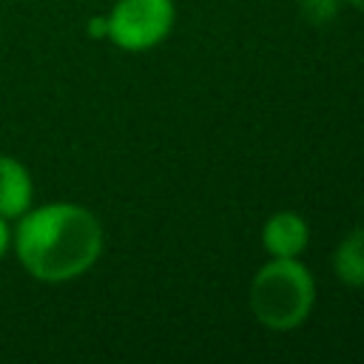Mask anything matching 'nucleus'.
I'll return each instance as SVG.
<instances>
[{
	"label": "nucleus",
	"instance_id": "1",
	"mask_svg": "<svg viewBox=\"0 0 364 364\" xmlns=\"http://www.w3.org/2000/svg\"><path fill=\"white\" fill-rule=\"evenodd\" d=\"M102 247V222L77 202L31 205L11 228V250L20 267L43 284L80 279L97 264Z\"/></svg>",
	"mask_w": 364,
	"mask_h": 364
},
{
	"label": "nucleus",
	"instance_id": "2",
	"mask_svg": "<svg viewBox=\"0 0 364 364\" xmlns=\"http://www.w3.org/2000/svg\"><path fill=\"white\" fill-rule=\"evenodd\" d=\"M316 304V279L301 259H267L247 287L250 316L273 330L287 333L307 321Z\"/></svg>",
	"mask_w": 364,
	"mask_h": 364
},
{
	"label": "nucleus",
	"instance_id": "3",
	"mask_svg": "<svg viewBox=\"0 0 364 364\" xmlns=\"http://www.w3.org/2000/svg\"><path fill=\"white\" fill-rule=\"evenodd\" d=\"M108 40L131 54H142L168 40L176 23L173 0H114L105 14Z\"/></svg>",
	"mask_w": 364,
	"mask_h": 364
},
{
	"label": "nucleus",
	"instance_id": "4",
	"mask_svg": "<svg viewBox=\"0 0 364 364\" xmlns=\"http://www.w3.org/2000/svg\"><path fill=\"white\" fill-rule=\"evenodd\" d=\"M310 245V225L296 210H276L262 225V247L273 259H301Z\"/></svg>",
	"mask_w": 364,
	"mask_h": 364
},
{
	"label": "nucleus",
	"instance_id": "5",
	"mask_svg": "<svg viewBox=\"0 0 364 364\" xmlns=\"http://www.w3.org/2000/svg\"><path fill=\"white\" fill-rule=\"evenodd\" d=\"M34 205V176L28 165L11 154H0V216L20 219Z\"/></svg>",
	"mask_w": 364,
	"mask_h": 364
},
{
	"label": "nucleus",
	"instance_id": "6",
	"mask_svg": "<svg viewBox=\"0 0 364 364\" xmlns=\"http://www.w3.org/2000/svg\"><path fill=\"white\" fill-rule=\"evenodd\" d=\"M333 273L347 287H364V222L355 225L333 250Z\"/></svg>",
	"mask_w": 364,
	"mask_h": 364
},
{
	"label": "nucleus",
	"instance_id": "7",
	"mask_svg": "<svg viewBox=\"0 0 364 364\" xmlns=\"http://www.w3.org/2000/svg\"><path fill=\"white\" fill-rule=\"evenodd\" d=\"M341 3L344 0H299V11L310 26H330L338 17Z\"/></svg>",
	"mask_w": 364,
	"mask_h": 364
},
{
	"label": "nucleus",
	"instance_id": "8",
	"mask_svg": "<svg viewBox=\"0 0 364 364\" xmlns=\"http://www.w3.org/2000/svg\"><path fill=\"white\" fill-rule=\"evenodd\" d=\"M9 250H11V222L0 216V259H6Z\"/></svg>",
	"mask_w": 364,
	"mask_h": 364
},
{
	"label": "nucleus",
	"instance_id": "9",
	"mask_svg": "<svg viewBox=\"0 0 364 364\" xmlns=\"http://www.w3.org/2000/svg\"><path fill=\"white\" fill-rule=\"evenodd\" d=\"M88 34H91V37H108L105 14H100V17H91V20H88Z\"/></svg>",
	"mask_w": 364,
	"mask_h": 364
},
{
	"label": "nucleus",
	"instance_id": "10",
	"mask_svg": "<svg viewBox=\"0 0 364 364\" xmlns=\"http://www.w3.org/2000/svg\"><path fill=\"white\" fill-rule=\"evenodd\" d=\"M344 3H347L350 9H355V11H361V14H364V0H344Z\"/></svg>",
	"mask_w": 364,
	"mask_h": 364
}]
</instances>
